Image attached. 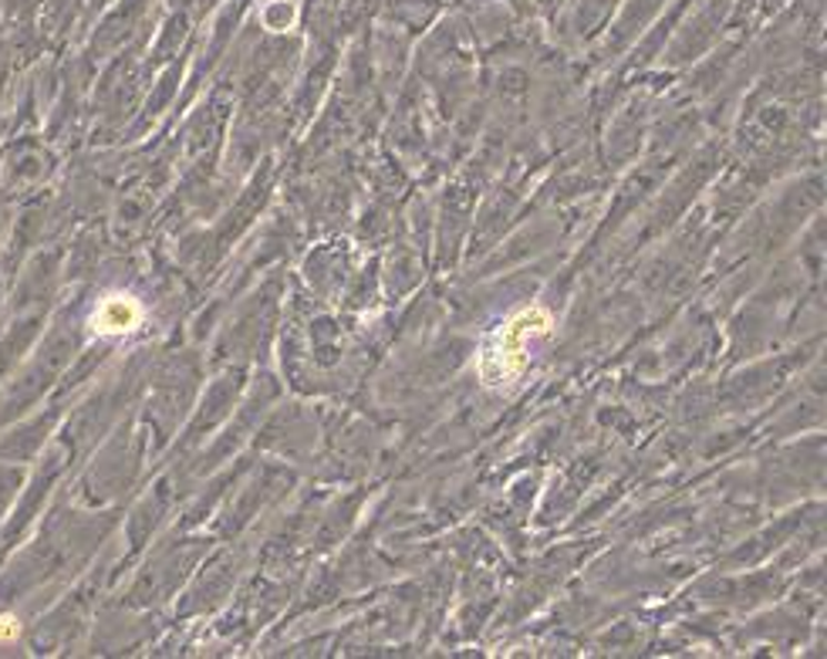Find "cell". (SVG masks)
<instances>
[{
    "label": "cell",
    "mask_w": 827,
    "mask_h": 659,
    "mask_svg": "<svg viewBox=\"0 0 827 659\" xmlns=\"http://www.w3.org/2000/svg\"><path fill=\"white\" fill-rule=\"evenodd\" d=\"M551 328H554V314L544 304H527V308L514 311L511 318H504L501 328L483 342V349L476 356L480 382L490 389L517 382L531 362V346L537 339L551 336Z\"/></svg>",
    "instance_id": "cell-1"
},
{
    "label": "cell",
    "mask_w": 827,
    "mask_h": 659,
    "mask_svg": "<svg viewBox=\"0 0 827 659\" xmlns=\"http://www.w3.org/2000/svg\"><path fill=\"white\" fill-rule=\"evenodd\" d=\"M142 314L145 311L132 294H105L99 301V308L92 311V328H95V336L119 339V336L135 332V328L142 324Z\"/></svg>",
    "instance_id": "cell-2"
},
{
    "label": "cell",
    "mask_w": 827,
    "mask_h": 659,
    "mask_svg": "<svg viewBox=\"0 0 827 659\" xmlns=\"http://www.w3.org/2000/svg\"><path fill=\"white\" fill-rule=\"evenodd\" d=\"M21 636V622L14 616H0V642H14Z\"/></svg>",
    "instance_id": "cell-3"
}]
</instances>
